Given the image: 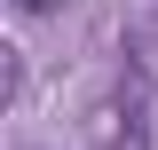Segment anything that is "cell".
Returning a JSON list of instances; mask_svg holds the SVG:
<instances>
[{"label":"cell","instance_id":"obj_1","mask_svg":"<svg viewBox=\"0 0 158 150\" xmlns=\"http://www.w3.org/2000/svg\"><path fill=\"white\" fill-rule=\"evenodd\" d=\"M87 150H150V95L135 79H118L111 95H95L87 111Z\"/></svg>","mask_w":158,"mask_h":150},{"label":"cell","instance_id":"obj_2","mask_svg":"<svg viewBox=\"0 0 158 150\" xmlns=\"http://www.w3.org/2000/svg\"><path fill=\"white\" fill-rule=\"evenodd\" d=\"M8 8H16V16H56L63 0H8Z\"/></svg>","mask_w":158,"mask_h":150}]
</instances>
